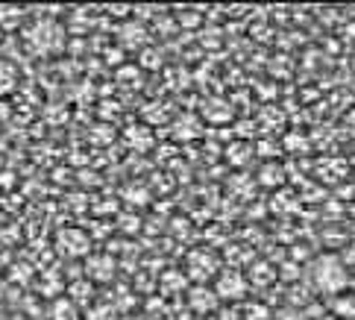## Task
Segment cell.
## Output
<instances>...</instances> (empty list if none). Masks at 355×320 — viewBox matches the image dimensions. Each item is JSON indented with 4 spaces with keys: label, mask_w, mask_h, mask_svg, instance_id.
I'll return each instance as SVG.
<instances>
[{
    "label": "cell",
    "mask_w": 355,
    "mask_h": 320,
    "mask_svg": "<svg viewBox=\"0 0 355 320\" xmlns=\"http://www.w3.org/2000/svg\"><path fill=\"white\" fill-rule=\"evenodd\" d=\"M24 42L35 56H53L65 44V30L59 27V21L50 18H35L27 30H24Z\"/></svg>",
    "instance_id": "cell-1"
},
{
    "label": "cell",
    "mask_w": 355,
    "mask_h": 320,
    "mask_svg": "<svg viewBox=\"0 0 355 320\" xmlns=\"http://www.w3.org/2000/svg\"><path fill=\"white\" fill-rule=\"evenodd\" d=\"M311 279H314V285L320 291L338 294L340 288L347 285V271H344V264H340L338 259H332V255H320V259L314 262V267H311Z\"/></svg>",
    "instance_id": "cell-2"
},
{
    "label": "cell",
    "mask_w": 355,
    "mask_h": 320,
    "mask_svg": "<svg viewBox=\"0 0 355 320\" xmlns=\"http://www.w3.org/2000/svg\"><path fill=\"white\" fill-rule=\"evenodd\" d=\"M214 294H218V300H226V303L244 300L247 297V276L238 271L218 273V279H214Z\"/></svg>",
    "instance_id": "cell-3"
},
{
    "label": "cell",
    "mask_w": 355,
    "mask_h": 320,
    "mask_svg": "<svg viewBox=\"0 0 355 320\" xmlns=\"http://www.w3.org/2000/svg\"><path fill=\"white\" fill-rule=\"evenodd\" d=\"M59 250L65 255H73V259H80V255L88 253V247H92V241H88V235L83 233V229H62L59 238H56Z\"/></svg>",
    "instance_id": "cell-4"
},
{
    "label": "cell",
    "mask_w": 355,
    "mask_h": 320,
    "mask_svg": "<svg viewBox=\"0 0 355 320\" xmlns=\"http://www.w3.org/2000/svg\"><path fill=\"white\" fill-rule=\"evenodd\" d=\"M85 273H88V279H94V283H106V279L115 276V262H112L109 255H92Z\"/></svg>",
    "instance_id": "cell-5"
},
{
    "label": "cell",
    "mask_w": 355,
    "mask_h": 320,
    "mask_svg": "<svg viewBox=\"0 0 355 320\" xmlns=\"http://www.w3.org/2000/svg\"><path fill=\"white\" fill-rule=\"evenodd\" d=\"M21 83V71L12 59H0V97L12 94Z\"/></svg>",
    "instance_id": "cell-6"
},
{
    "label": "cell",
    "mask_w": 355,
    "mask_h": 320,
    "mask_svg": "<svg viewBox=\"0 0 355 320\" xmlns=\"http://www.w3.org/2000/svg\"><path fill=\"white\" fill-rule=\"evenodd\" d=\"M188 303H191V309L206 314V312H214V305H218V294H214V288H194L191 297H188Z\"/></svg>",
    "instance_id": "cell-7"
},
{
    "label": "cell",
    "mask_w": 355,
    "mask_h": 320,
    "mask_svg": "<svg viewBox=\"0 0 355 320\" xmlns=\"http://www.w3.org/2000/svg\"><path fill=\"white\" fill-rule=\"evenodd\" d=\"M24 21H27V9H21V6H0V30H3V33L18 30Z\"/></svg>",
    "instance_id": "cell-8"
},
{
    "label": "cell",
    "mask_w": 355,
    "mask_h": 320,
    "mask_svg": "<svg viewBox=\"0 0 355 320\" xmlns=\"http://www.w3.org/2000/svg\"><path fill=\"white\" fill-rule=\"evenodd\" d=\"M50 320H77V303L73 300H56Z\"/></svg>",
    "instance_id": "cell-9"
}]
</instances>
